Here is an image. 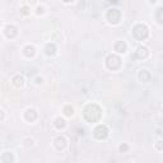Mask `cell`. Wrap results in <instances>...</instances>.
Segmentation results:
<instances>
[{
	"mask_svg": "<svg viewBox=\"0 0 163 163\" xmlns=\"http://www.w3.org/2000/svg\"><path fill=\"white\" fill-rule=\"evenodd\" d=\"M83 116L88 122H96L101 119L102 116V110L97 106V105H87L84 111H83Z\"/></svg>",
	"mask_w": 163,
	"mask_h": 163,
	"instance_id": "1",
	"label": "cell"
},
{
	"mask_svg": "<svg viewBox=\"0 0 163 163\" xmlns=\"http://www.w3.org/2000/svg\"><path fill=\"white\" fill-rule=\"evenodd\" d=\"M55 126H56L58 129L64 128V126H65V120H64V119H61V117H58V119L55 120Z\"/></svg>",
	"mask_w": 163,
	"mask_h": 163,
	"instance_id": "15",
	"label": "cell"
},
{
	"mask_svg": "<svg viewBox=\"0 0 163 163\" xmlns=\"http://www.w3.org/2000/svg\"><path fill=\"white\" fill-rule=\"evenodd\" d=\"M108 135V129L105 126V125H98L96 129H94V137L97 139L102 140V139H106Z\"/></svg>",
	"mask_w": 163,
	"mask_h": 163,
	"instance_id": "5",
	"label": "cell"
},
{
	"mask_svg": "<svg viewBox=\"0 0 163 163\" xmlns=\"http://www.w3.org/2000/svg\"><path fill=\"white\" fill-rule=\"evenodd\" d=\"M63 2H65V3H70V2H74V0H63Z\"/></svg>",
	"mask_w": 163,
	"mask_h": 163,
	"instance_id": "22",
	"label": "cell"
},
{
	"mask_svg": "<svg viewBox=\"0 0 163 163\" xmlns=\"http://www.w3.org/2000/svg\"><path fill=\"white\" fill-rule=\"evenodd\" d=\"M106 65L108 69L111 70H117L121 66V59L116 55H108L106 59Z\"/></svg>",
	"mask_w": 163,
	"mask_h": 163,
	"instance_id": "3",
	"label": "cell"
},
{
	"mask_svg": "<svg viewBox=\"0 0 163 163\" xmlns=\"http://www.w3.org/2000/svg\"><path fill=\"white\" fill-rule=\"evenodd\" d=\"M5 35H7L8 38H14V37L18 35L17 27L13 26V24H8V26L5 27Z\"/></svg>",
	"mask_w": 163,
	"mask_h": 163,
	"instance_id": "6",
	"label": "cell"
},
{
	"mask_svg": "<svg viewBox=\"0 0 163 163\" xmlns=\"http://www.w3.org/2000/svg\"><path fill=\"white\" fill-rule=\"evenodd\" d=\"M148 35H149V31L147 28V26H144V24H137L133 28V36L139 41L145 40L148 37Z\"/></svg>",
	"mask_w": 163,
	"mask_h": 163,
	"instance_id": "2",
	"label": "cell"
},
{
	"mask_svg": "<svg viewBox=\"0 0 163 163\" xmlns=\"http://www.w3.org/2000/svg\"><path fill=\"white\" fill-rule=\"evenodd\" d=\"M73 111H74V110H73L72 106H66V107L64 108V114H65L66 116H72V115H73Z\"/></svg>",
	"mask_w": 163,
	"mask_h": 163,
	"instance_id": "16",
	"label": "cell"
},
{
	"mask_svg": "<svg viewBox=\"0 0 163 163\" xmlns=\"http://www.w3.org/2000/svg\"><path fill=\"white\" fill-rule=\"evenodd\" d=\"M55 145H56L58 149H64V148L66 147V140H65V138H64V137H58V138L55 139Z\"/></svg>",
	"mask_w": 163,
	"mask_h": 163,
	"instance_id": "10",
	"label": "cell"
},
{
	"mask_svg": "<svg viewBox=\"0 0 163 163\" xmlns=\"http://www.w3.org/2000/svg\"><path fill=\"white\" fill-rule=\"evenodd\" d=\"M45 51H46V55L51 56V55H54V54H55L56 47H55V45H54V44H49V45L45 47Z\"/></svg>",
	"mask_w": 163,
	"mask_h": 163,
	"instance_id": "11",
	"label": "cell"
},
{
	"mask_svg": "<svg viewBox=\"0 0 163 163\" xmlns=\"http://www.w3.org/2000/svg\"><path fill=\"white\" fill-rule=\"evenodd\" d=\"M21 13H22V14H24V16L30 14V8L28 7H22L21 8Z\"/></svg>",
	"mask_w": 163,
	"mask_h": 163,
	"instance_id": "17",
	"label": "cell"
},
{
	"mask_svg": "<svg viewBox=\"0 0 163 163\" xmlns=\"http://www.w3.org/2000/svg\"><path fill=\"white\" fill-rule=\"evenodd\" d=\"M24 54L28 58H31V56H33L35 55V47L33 46H26L24 47Z\"/></svg>",
	"mask_w": 163,
	"mask_h": 163,
	"instance_id": "14",
	"label": "cell"
},
{
	"mask_svg": "<svg viewBox=\"0 0 163 163\" xmlns=\"http://www.w3.org/2000/svg\"><path fill=\"white\" fill-rule=\"evenodd\" d=\"M13 83H14L16 87H21V86H23V83H24V79H23V77H21V75H16L14 78H13Z\"/></svg>",
	"mask_w": 163,
	"mask_h": 163,
	"instance_id": "13",
	"label": "cell"
},
{
	"mask_svg": "<svg viewBox=\"0 0 163 163\" xmlns=\"http://www.w3.org/2000/svg\"><path fill=\"white\" fill-rule=\"evenodd\" d=\"M41 13H44V7H38L37 8V14H41Z\"/></svg>",
	"mask_w": 163,
	"mask_h": 163,
	"instance_id": "19",
	"label": "cell"
},
{
	"mask_svg": "<svg viewBox=\"0 0 163 163\" xmlns=\"http://www.w3.org/2000/svg\"><path fill=\"white\" fill-rule=\"evenodd\" d=\"M126 149H128V145H121L120 147V151L122 152V151H126Z\"/></svg>",
	"mask_w": 163,
	"mask_h": 163,
	"instance_id": "20",
	"label": "cell"
},
{
	"mask_svg": "<svg viewBox=\"0 0 163 163\" xmlns=\"http://www.w3.org/2000/svg\"><path fill=\"white\" fill-rule=\"evenodd\" d=\"M148 56V49L147 47H139L135 51V58L138 59H145Z\"/></svg>",
	"mask_w": 163,
	"mask_h": 163,
	"instance_id": "8",
	"label": "cell"
},
{
	"mask_svg": "<svg viewBox=\"0 0 163 163\" xmlns=\"http://www.w3.org/2000/svg\"><path fill=\"white\" fill-rule=\"evenodd\" d=\"M115 51L119 54H124L126 51V44L124 41H119V42L115 44Z\"/></svg>",
	"mask_w": 163,
	"mask_h": 163,
	"instance_id": "9",
	"label": "cell"
},
{
	"mask_svg": "<svg viewBox=\"0 0 163 163\" xmlns=\"http://www.w3.org/2000/svg\"><path fill=\"white\" fill-rule=\"evenodd\" d=\"M157 18H158V23H162V8H158L157 10Z\"/></svg>",
	"mask_w": 163,
	"mask_h": 163,
	"instance_id": "18",
	"label": "cell"
},
{
	"mask_svg": "<svg viewBox=\"0 0 163 163\" xmlns=\"http://www.w3.org/2000/svg\"><path fill=\"white\" fill-rule=\"evenodd\" d=\"M120 18H121V14H120V12L117 9H110L107 13V19L110 23L112 24H116L120 22Z\"/></svg>",
	"mask_w": 163,
	"mask_h": 163,
	"instance_id": "4",
	"label": "cell"
},
{
	"mask_svg": "<svg viewBox=\"0 0 163 163\" xmlns=\"http://www.w3.org/2000/svg\"><path fill=\"white\" fill-rule=\"evenodd\" d=\"M139 79L142 82H149V80H151V74H149L147 70H142L139 73Z\"/></svg>",
	"mask_w": 163,
	"mask_h": 163,
	"instance_id": "12",
	"label": "cell"
},
{
	"mask_svg": "<svg viewBox=\"0 0 163 163\" xmlns=\"http://www.w3.org/2000/svg\"><path fill=\"white\" fill-rule=\"evenodd\" d=\"M4 119V114H3V111L0 110V120H3Z\"/></svg>",
	"mask_w": 163,
	"mask_h": 163,
	"instance_id": "21",
	"label": "cell"
},
{
	"mask_svg": "<svg viewBox=\"0 0 163 163\" xmlns=\"http://www.w3.org/2000/svg\"><path fill=\"white\" fill-rule=\"evenodd\" d=\"M26 120L27 121H30V122H33L36 119H37V114L35 110H32V108H28V110L26 111V115H24Z\"/></svg>",
	"mask_w": 163,
	"mask_h": 163,
	"instance_id": "7",
	"label": "cell"
}]
</instances>
